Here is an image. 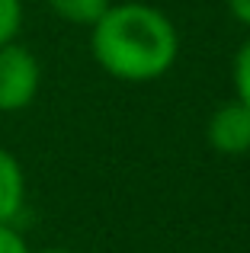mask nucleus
<instances>
[{
  "instance_id": "7ed1b4c3",
  "label": "nucleus",
  "mask_w": 250,
  "mask_h": 253,
  "mask_svg": "<svg viewBox=\"0 0 250 253\" xmlns=\"http://www.w3.org/2000/svg\"><path fill=\"white\" fill-rule=\"evenodd\" d=\"M208 144L221 154H247L250 151V109L238 99L218 106L208 119Z\"/></svg>"
},
{
  "instance_id": "423d86ee",
  "label": "nucleus",
  "mask_w": 250,
  "mask_h": 253,
  "mask_svg": "<svg viewBox=\"0 0 250 253\" xmlns=\"http://www.w3.org/2000/svg\"><path fill=\"white\" fill-rule=\"evenodd\" d=\"M231 81H234V93H238V103H244L250 109V39L238 48L231 64Z\"/></svg>"
},
{
  "instance_id": "0eeeda50",
  "label": "nucleus",
  "mask_w": 250,
  "mask_h": 253,
  "mask_svg": "<svg viewBox=\"0 0 250 253\" xmlns=\"http://www.w3.org/2000/svg\"><path fill=\"white\" fill-rule=\"evenodd\" d=\"M23 29V0H0V45L16 42Z\"/></svg>"
},
{
  "instance_id": "f257e3e1",
  "label": "nucleus",
  "mask_w": 250,
  "mask_h": 253,
  "mask_svg": "<svg viewBox=\"0 0 250 253\" xmlns=\"http://www.w3.org/2000/svg\"><path fill=\"white\" fill-rule=\"evenodd\" d=\"M90 51L109 77L148 84L173 68L180 39L157 6L128 0L109 3V10L90 26Z\"/></svg>"
},
{
  "instance_id": "6e6552de",
  "label": "nucleus",
  "mask_w": 250,
  "mask_h": 253,
  "mask_svg": "<svg viewBox=\"0 0 250 253\" xmlns=\"http://www.w3.org/2000/svg\"><path fill=\"white\" fill-rule=\"evenodd\" d=\"M0 253H29L23 234L13 224H0Z\"/></svg>"
},
{
  "instance_id": "20e7f679",
  "label": "nucleus",
  "mask_w": 250,
  "mask_h": 253,
  "mask_svg": "<svg viewBox=\"0 0 250 253\" xmlns=\"http://www.w3.org/2000/svg\"><path fill=\"white\" fill-rule=\"evenodd\" d=\"M26 202V176L19 161L6 148H0V224H13Z\"/></svg>"
},
{
  "instance_id": "f03ea898",
  "label": "nucleus",
  "mask_w": 250,
  "mask_h": 253,
  "mask_svg": "<svg viewBox=\"0 0 250 253\" xmlns=\"http://www.w3.org/2000/svg\"><path fill=\"white\" fill-rule=\"evenodd\" d=\"M39 84V58L19 42L0 45V112H23L26 106H32Z\"/></svg>"
},
{
  "instance_id": "1a4fd4ad",
  "label": "nucleus",
  "mask_w": 250,
  "mask_h": 253,
  "mask_svg": "<svg viewBox=\"0 0 250 253\" xmlns=\"http://www.w3.org/2000/svg\"><path fill=\"white\" fill-rule=\"evenodd\" d=\"M228 10L234 13L238 23H244L247 29H250V0H228Z\"/></svg>"
},
{
  "instance_id": "9d476101",
  "label": "nucleus",
  "mask_w": 250,
  "mask_h": 253,
  "mask_svg": "<svg viewBox=\"0 0 250 253\" xmlns=\"http://www.w3.org/2000/svg\"><path fill=\"white\" fill-rule=\"evenodd\" d=\"M42 253H71V250H61V247H51V250H42Z\"/></svg>"
},
{
  "instance_id": "39448f33",
  "label": "nucleus",
  "mask_w": 250,
  "mask_h": 253,
  "mask_svg": "<svg viewBox=\"0 0 250 253\" xmlns=\"http://www.w3.org/2000/svg\"><path fill=\"white\" fill-rule=\"evenodd\" d=\"M51 6V13L68 23H77V26H93L103 13L109 10L113 0H45Z\"/></svg>"
}]
</instances>
